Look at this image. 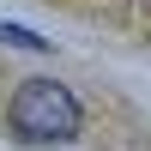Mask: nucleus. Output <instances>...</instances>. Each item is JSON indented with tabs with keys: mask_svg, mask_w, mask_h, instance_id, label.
Returning a JSON list of instances; mask_svg holds the SVG:
<instances>
[{
	"mask_svg": "<svg viewBox=\"0 0 151 151\" xmlns=\"http://www.w3.org/2000/svg\"><path fill=\"white\" fill-rule=\"evenodd\" d=\"M6 121H12V133L30 139V145H67V139H79L85 109H79V97H73L67 85H55V79H18V91H12V103H6Z\"/></svg>",
	"mask_w": 151,
	"mask_h": 151,
	"instance_id": "obj_1",
	"label": "nucleus"
},
{
	"mask_svg": "<svg viewBox=\"0 0 151 151\" xmlns=\"http://www.w3.org/2000/svg\"><path fill=\"white\" fill-rule=\"evenodd\" d=\"M0 48H24V55H48V36H36L30 24H12V18H0Z\"/></svg>",
	"mask_w": 151,
	"mask_h": 151,
	"instance_id": "obj_2",
	"label": "nucleus"
},
{
	"mask_svg": "<svg viewBox=\"0 0 151 151\" xmlns=\"http://www.w3.org/2000/svg\"><path fill=\"white\" fill-rule=\"evenodd\" d=\"M145 6H151V0H145Z\"/></svg>",
	"mask_w": 151,
	"mask_h": 151,
	"instance_id": "obj_3",
	"label": "nucleus"
}]
</instances>
